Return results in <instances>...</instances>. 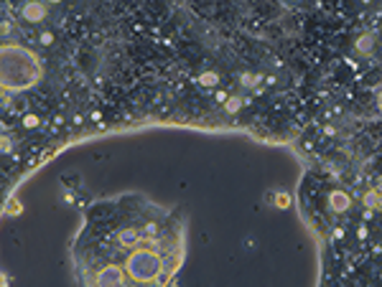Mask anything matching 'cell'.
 <instances>
[{
    "mask_svg": "<svg viewBox=\"0 0 382 287\" xmlns=\"http://www.w3.org/2000/svg\"><path fill=\"white\" fill-rule=\"evenodd\" d=\"M23 125H26L28 130L38 127V117H36V114H26V117H23Z\"/></svg>",
    "mask_w": 382,
    "mask_h": 287,
    "instance_id": "obj_12",
    "label": "cell"
},
{
    "mask_svg": "<svg viewBox=\"0 0 382 287\" xmlns=\"http://www.w3.org/2000/svg\"><path fill=\"white\" fill-rule=\"evenodd\" d=\"M49 3H61V0H49Z\"/></svg>",
    "mask_w": 382,
    "mask_h": 287,
    "instance_id": "obj_18",
    "label": "cell"
},
{
    "mask_svg": "<svg viewBox=\"0 0 382 287\" xmlns=\"http://www.w3.org/2000/svg\"><path fill=\"white\" fill-rule=\"evenodd\" d=\"M6 214H21V203H18V201H11L8 209H6Z\"/></svg>",
    "mask_w": 382,
    "mask_h": 287,
    "instance_id": "obj_13",
    "label": "cell"
},
{
    "mask_svg": "<svg viewBox=\"0 0 382 287\" xmlns=\"http://www.w3.org/2000/svg\"><path fill=\"white\" fill-rule=\"evenodd\" d=\"M242 81H245V87H252V81H260V76H252V74H245V76H242Z\"/></svg>",
    "mask_w": 382,
    "mask_h": 287,
    "instance_id": "obj_14",
    "label": "cell"
},
{
    "mask_svg": "<svg viewBox=\"0 0 382 287\" xmlns=\"http://www.w3.org/2000/svg\"><path fill=\"white\" fill-rule=\"evenodd\" d=\"M379 112H382V97H379Z\"/></svg>",
    "mask_w": 382,
    "mask_h": 287,
    "instance_id": "obj_19",
    "label": "cell"
},
{
    "mask_svg": "<svg viewBox=\"0 0 382 287\" xmlns=\"http://www.w3.org/2000/svg\"><path fill=\"white\" fill-rule=\"evenodd\" d=\"M125 267H118V264H107V267H102L100 272H97V277H94V282H97V287H120L123 282H125Z\"/></svg>",
    "mask_w": 382,
    "mask_h": 287,
    "instance_id": "obj_3",
    "label": "cell"
},
{
    "mask_svg": "<svg viewBox=\"0 0 382 287\" xmlns=\"http://www.w3.org/2000/svg\"><path fill=\"white\" fill-rule=\"evenodd\" d=\"M3 153H11V140L3 137Z\"/></svg>",
    "mask_w": 382,
    "mask_h": 287,
    "instance_id": "obj_15",
    "label": "cell"
},
{
    "mask_svg": "<svg viewBox=\"0 0 382 287\" xmlns=\"http://www.w3.org/2000/svg\"><path fill=\"white\" fill-rule=\"evenodd\" d=\"M199 84H202V87H217V84H219V74H214V71L199 74Z\"/></svg>",
    "mask_w": 382,
    "mask_h": 287,
    "instance_id": "obj_7",
    "label": "cell"
},
{
    "mask_svg": "<svg viewBox=\"0 0 382 287\" xmlns=\"http://www.w3.org/2000/svg\"><path fill=\"white\" fill-rule=\"evenodd\" d=\"M329 203H331V209L334 211H349V206H352V198L344 193V191H331L329 193Z\"/></svg>",
    "mask_w": 382,
    "mask_h": 287,
    "instance_id": "obj_5",
    "label": "cell"
},
{
    "mask_svg": "<svg viewBox=\"0 0 382 287\" xmlns=\"http://www.w3.org/2000/svg\"><path fill=\"white\" fill-rule=\"evenodd\" d=\"M224 107H227V112H229V114H235V112H237V109L242 107V102H240L237 97H227V102H224Z\"/></svg>",
    "mask_w": 382,
    "mask_h": 287,
    "instance_id": "obj_11",
    "label": "cell"
},
{
    "mask_svg": "<svg viewBox=\"0 0 382 287\" xmlns=\"http://www.w3.org/2000/svg\"><path fill=\"white\" fill-rule=\"evenodd\" d=\"M362 201H364V206H367V209H377V201H379V188H372V191H367Z\"/></svg>",
    "mask_w": 382,
    "mask_h": 287,
    "instance_id": "obj_9",
    "label": "cell"
},
{
    "mask_svg": "<svg viewBox=\"0 0 382 287\" xmlns=\"http://www.w3.org/2000/svg\"><path fill=\"white\" fill-rule=\"evenodd\" d=\"M3 61V89L6 92H23L41 79V61L38 56L23 46H3L0 54Z\"/></svg>",
    "mask_w": 382,
    "mask_h": 287,
    "instance_id": "obj_1",
    "label": "cell"
},
{
    "mask_svg": "<svg viewBox=\"0 0 382 287\" xmlns=\"http://www.w3.org/2000/svg\"><path fill=\"white\" fill-rule=\"evenodd\" d=\"M125 269L133 282H156L158 274L166 269V264H163V257L156 254L153 249H135L130 252Z\"/></svg>",
    "mask_w": 382,
    "mask_h": 287,
    "instance_id": "obj_2",
    "label": "cell"
},
{
    "mask_svg": "<svg viewBox=\"0 0 382 287\" xmlns=\"http://www.w3.org/2000/svg\"><path fill=\"white\" fill-rule=\"evenodd\" d=\"M46 16V6L44 3H36V0H31V3L23 6V18L28 23H38V21H44Z\"/></svg>",
    "mask_w": 382,
    "mask_h": 287,
    "instance_id": "obj_4",
    "label": "cell"
},
{
    "mask_svg": "<svg viewBox=\"0 0 382 287\" xmlns=\"http://www.w3.org/2000/svg\"><path fill=\"white\" fill-rule=\"evenodd\" d=\"M41 44H51V33H41Z\"/></svg>",
    "mask_w": 382,
    "mask_h": 287,
    "instance_id": "obj_16",
    "label": "cell"
},
{
    "mask_svg": "<svg viewBox=\"0 0 382 287\" xmlns=\"http://www.w3.org/2000/svg\"><path fill=\"white\" fill-rule=\"evenodd\" d=\"M357 51H362V54L372 51V36H359L357 38Z\"/></svg>",
    "mask_w": 382,
    "mask_h": 287,
    "instance_id": "obj_10",
    "label": "cell"
},
{
    "mask_svg": "<svg viewBox=\"0 0 382 287\" xmlns=\"http://www.w3.org/2000/svg\"><path fill=\"white\" fill-rule=\"evenodd\" d=\"M273 203H275V209H288L291 206V193H285V191L273 193Z\"/></svg>",
    "mask_w": 382,
    "mask_h": 287,
    "instance_id": "obj_8",
    "label": "cell"
},
{
    "mask_svg": "<svg viewBox=\"0 0 382 287\" xmlns=\"http://www.w3.org/2000/svg\"><path fill=\"white\" fill-rule=\"evenodd\" d=\"M377 209L382 211V188H379V201H377Z\"/></svg>",
    "mask_w": 382,
    "mask_h": 287,
    "instance_id": "obj_17",
    "label": "cell"
},
{
    "mask_svg": "<svg viewBox=\"0 0 382 287\" xmlns=\"http://www.w3.org/2000/svg\"><path fill=\"white\" fill-rule=\"evenodd\" d=\"M118 241L123 244V247H135V244L143 241V236H140L135 229H123V231L118 234Z\"/></svg>",
    "mask_w": 382,
    "mask_h": 287,
    "instance_id": "obj_6",
    "label": "cell"
}]
</instances>
